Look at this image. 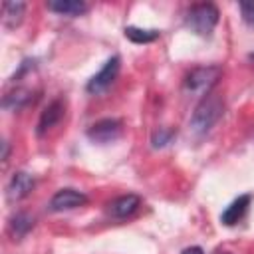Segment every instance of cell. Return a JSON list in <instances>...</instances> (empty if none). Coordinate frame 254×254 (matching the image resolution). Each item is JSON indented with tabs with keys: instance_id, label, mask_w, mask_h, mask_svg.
Wrapping results in <instances>:
<instances>
[{
	"instance_id": "obj_10",
	"label": "cell",
	"mask_w": 254,
	"mask_h": 254,
	"mask_svg": "<svg viewBox=\"0 0 254 254\" xmlns=\"http://www.w3.org/2000/svg\"><path fill=\"white\" fill-rule=\"evenodd\" d=\"M250 202H252V194H240L238 198H234V200L224 208V212L220 214V222L226 224V226L236 224V222L242 220V216L246 214Z\"/></svg>"
},
{
	"instance_id": "obj_16",
	"label": "cell",
	"mask_w": 254,
	"mask_h": 254,
	"mask_svg": "<svg viewBox=\"0 0 254 254\" xmlns=\"http://www.w3.org/2000/svg\"><path fill=\"white\" fill-rule=\"evenodd\" d=\"M175 137H177V131H175V129L161 127V129H157V131L153 133L151 143H153V147H155V149H161V147H167Z\"/></svg>"
},
{
	"instance_id": "obj_2",
	"label": "cell",
	"mask_w": 254,
	"mask_h": 254,
	"mask_svg": "<svg viewBox=\"0 0 254 254\" xmlns=\"http://www.w3.org/2000/svg\"><path fill=\"white\" fill-rule=\"evenodd\" d=\"M222 113H224V101H222V97H218L216 93H208L194 107L192 117H190V129L194 133L202 135V133L210 131L212 125H216V121L222 117Z\"/></svg>"
},
{
	"instance_id": "obj_11",
	"label": "cell",
	"mask_w": 254,
	"mask_h": 254,
	"mask_svg": "<svg viewBox=\"0 0 254 254\" xmlns=\"http://www.w3.org/2000/svg\"><path fill=\"white\" fill-rule=\"evenodd\" d=\"M26 14V4L24 2H14V0H6L2 2V24L8 30H14L22 24Z\"/></svg>"
},
{
	"instance_id": "obj_1",
	"label": "cell",
	"mask_w": 254,
	"mask_h": 254,
	"mask_svg": "<svg viewBox=\"0 0 254 254\" xmlns=\"http://www.w3.org/2000/svg\"><path fill=\"white\" fill-rule=\"evenodd\" d=\"M218 8L212 4V2H200V4H192L187 14H185V26L196 34V36H210L212 30L216 28L218 24Z\"/></svg>"
},
{
	"instance_id": "obj_19",
	"label": "cell",
	"mask_w": 254,
	"mask_h": 254,
	"mask_svg": "<svg viewBox=\"0 0 254 254\" xmlns=\"http://www.w3.org/2000/svg\"><path fill=\"white\" fill-rule=\"evenodd\" d=\"M181 254H204V250H202L200 246H189V248H185Z\"/></svg>"
},
{
	"instance_id": "obj_9",
	"label": "cell",
	"mask_w": 254,
	"mask_h": 254,
	"mask_svg": "<svg viewBox=\"0 0 254 254\" xmlns=\"http://www.w3.org/2000/svg\"><path fill=\"white\" fill-rule=\"evenodd\" d=\"M64 113H65V105H64V101H62V99H54V101L42 111L36 133H38V135L48 133L52 127H56V125L60 123V119L64 117Z\"/></svg>"
},
{
	"instance_id": "obj_4",
	"label": "cell",
	"mask_w": 254,
	"mask_h": 254,
	"mask_svg": "<svg viewBox=\"0 0 254 254\" xmlns=\"http://www.w3.org/2000/svg\"><path fill=\"white\" fill-rule=\"evenodd\" d=\"M119 69H121V58H119V56H111V58L105 62V65L87 81V85H85L87 93L99 95V93L107 91V89L111 87V83L117 79Z\"/></svg>"
},
{
	"instance_id": "obj_3",
	"label": "cell",
	"mask_w": 254,
	"mask_h": 254,
	"mask_svg": "<svg viewBox=\"0 0 254 254\" xmlns=\"http://www.w3.org/2000/svg\"><path fill=\"white\" fill-rule=\"evenodd\" d=\"M220 75H222V69L218 65H198V67H192L185 75L183 87L190 95L206 97L212 91V87L218 83Z\"/></svg>"
},
{
	"instance_id": "obj_5",
	"label": "cell",
	"mask_w": 254,
	"mask_h": 254,
	"mask_svg": "<svg viewBox=\"0 0 254 254\" xmlns=\"http://www.w3.org/2000/svg\"><path fill=\"white\" fill-rule=\"evenodd\" d=\"M121 129H123V123L119 119H113V117H105V119H99L95 121L89 129H87V137L97 143V145H107L111 141H115L119 135H121Z\"/></svg>"
},
{
	"instance_id": "obj_8",
	"label": "cell",
	"mask_w": 254,
	"mask_h": 254,
	"mask_svg": "<svg viewBox=\"0 0 254 254\" xmlns=\"http://www.w3.org/2000/svg\"><path fill=\"white\" fill-rule=\"evenodd\" d=\"M139 206H141V198L133 192H127V194H121V196L113 198L107 204V212L113 218H129L139 210Z\"/></svg>"
},
{
	"instance_id": "obj_15",
	"label": "cell",
	"mask_w": 254,
	"mask_h": 254,
	"mask_svg": "<svg viewBox=\"0 0 254 254\" xmlns=\"http://www.w3.org/2000/svg\"><path fill=\"white\" fill-rule=\"evenodd\" d=\"M125 38L131 40L133 44H151L159 38V30H149V28H137V26H127Z\"/></svg>"
},
{
	"instance_id": "obj_18",
	"label": "cell",
	"mask_w": 254,
	"mask_h": 254,
	"mask_svg": "<svg viewBox=\"0 0 254 254\" xmlns=\"http://www.w3.org/2000/svg\"><path fill=\"white\" fill-rule=\"evenodd\" d=\"M8 155H10V143L4 139V141H2V157H0V159L6 163V161H8Z\"/></svg>"
},
{
	"instance_id": "obj_17",
	"label": "cell",
	"mask_w": 254,
	"mask_h": 254,
	"mask_svg": "<svg viewBox=\"0 0 254 254\" xmlns=\"http://www.w3.org/2000/svg\"><path fill=\"white\" fill-rule=\"evenodd\" d=\"M240 12H242V18L248 26L254 28V0H246V2H240Z\"/></svg>"
},
{
	"instance_id": "obj_6",
	"label": "cell",
	"mask_w": 254,
	"mask_h": 254,
	"mask_svg": "<svg viewBox=\"0 0 254 254\" xmlns=\"http://www.w3.org/2000/svg\"><path fill=\"white\" fill-rule=\"evenodd\" d=\"M87 202V196L75 189H60L52 198L48 208L52 212H64V210H71L77 206H83Z\"/></svg>"
},
{
	"instance_id": "obj_13",
	"label": "cell",
	"mask_w": 254,
	"mask_h": 254,
	"mask_svg": "<svg viewBox=\"0 0 254 254\" xmlns=\"http://www.w3.org/2000/svg\"><path fill=\"white\" fill-rule=\"evenodd\" d=\"M32 228H34V216H30L28 212H16L10 218V232L14 238L26 236Z\"/></svg>"
},
{
	"instance_id": "obj_12",
	"label": "cell",
	"mask_w": 254,
	"mask_h": 254,
	"mask_svg": "<svg viewBox=\"0 0 254 254\" xmlns=\"http://www.w3.org/2000/svg\"><path fill=\"white\" fill-rule=\"evenodd\" d=\"M48 10L60 14V16H69V18H75V16H81L89 10V6L81 0H52L46 4Z\"/></svg>"
},
{
	"instance_id": "obj_14",
	"label": "cell",
	"mask_w": 254,
	"mask_h": 254,
	"mask_svg": "<svg viewBox=\"0 0 254 254\" xmlns=\"http://www.w3.org/2000/svg\"><path fill=\"white\" fill-rule=\"evenodd\" d=\"M32 101V91L30 89H24V87H18L16 91L8 93L2 101V105L8 109V111H18L22 107H26L28 103Z\"/></svg>"
},
{
	"instance_id": "obj_7",
	"label": "cell",
	"mask_w": 254,
	"mask_h": 254,
	"mask_svg": "<svg viewBox=\"0 0 254 254\" xmlns=\"http://www.w3.org/2000/svg\"><path fill=\"white\" fill-rule=\"evenodd\" d=\"M34 177L26 171H18L10 177L8 185H6V198L10 202H18L22 198H26L32 190H34Z\"/></svg>"
}]
</instances>
